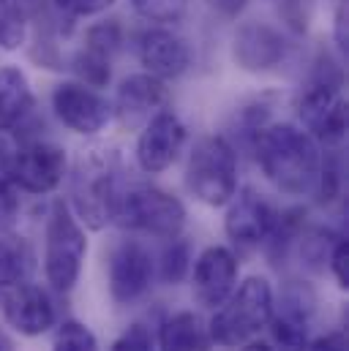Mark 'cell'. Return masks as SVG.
I'll return each instance as SVG.
<instances>
[{
    "instance_id": "obj_1",
    "label": "cell",
    "mask_w": 349,
    "mask_h": 351,
    "mask_svg": "<svg viewBox=\"0 0 349 351\" xmlns=\"http://www.w3.org/2000/svg\"><path fill=\"white\" fill-rule=\"evenodd\" d=\"M254 142H257V161L262 175L281 193L303 196L314 191L322 156L317 142L303 128L292 123H273L262 128Z\"/></svg>"
},
{
    "instance_id": "obj_2",
    "label": "cell",
    "mask_w": 349,
    "mask_h": 351,
    "mask_svg": "<svg viewBox=\"0 0 349 351\" xmlns=\"http://www.w3.org/2000/svg\"><path fill=\"white\" fill-rule=\"evenodd\" d=\"M117 175L120 156L112 147H90L82 150L74 177H71V213L90 229H104L115 221L117 213Z\"/></svg>"
},
{
    "instance_id": "obj_3",
    "label": "cell",
    "mask_w": 349,
    "mask_h": 351,
    "mask_svg": "<svg viewBox=\"0 0 349 351\" xmlns=\"http://www.w3.org/2000/svg\"><path fill=\"white\" fill-rule=\"evenodd\" d=\"M273 308L275 305H273L270 280L262 275H251L240 286H235L232 294L218 305V311L207 324V335L218 346L249 343L267 327Z\"/></svg>"
},
{
    "instance_id": "obj_4",
    "label": "cell",
    "mask_w": 349,
    "mask_h": 351,
    "mask_svg": "<svg viewBox=\"0 0 349 351\" xmlns=\"http://www.w3.org/2000/svg\"><path fill=\"white\" fill-rule=\"evenodd\" d=\"M188 191L207 207H224L238 191V156L224 136H202L185 167Z\"/></svg>"
},
{
    "instance_id": "obj_5",
    "label": "cell",
    "mask_w": 349,
    "mask_h": 351,
    "mask_svg": "<svg viewBox=\"0 0 349 351\" xmlns=\"http://www.w3.org/2000/svg\"><path fill=\"white\" fill-rule=\"evenodd\" d=\"M87 254L85 229L80 226L71 207L58 199L47 218V243H44V275L55 291H71L80 280Z\"/></svg>"
},
{
    "instance_id": "obj_6",
    "label": "cell",
    "mask_w": 349,
    "mask_h": 351,
    "mask_svg": "<svg viewBox=\"0 0 349 351\" xmlns=\"http://www.w3.org/2000/svg\"><path fill=\"white\" fill-rule=\"evenodd\" d=\"M115 221L126 229L172 240L185 226V207L177 196L156 185H134L120 193Z\"/></svg>"
},
{
    "instance_id": "obj_7",
    "label": "cell",
    "mask_w": 349,
    "mask_h": 351,
    "mask_svg": "<svg viewBox=\"0 0 349 351\" xmlns=\"http://www.w3.org/2000/svg\"><path fill=\"white\" fill-rule=\"evenodd\" d=\"M303 131L314 142L336 145L347 134V104L341 95V77H330L325 71L314 74L295 101Z\"/></svg>"
},
{
    "instance_id": "obj_8",
    "label": "cell",
    "mask_w": 349,
    "mask_h": 351,
    "mask_svg": "<svg viewBox=\"0 0 349 351\" xmlns=\"http://www.w3.org/2000/svg\"><path fill=\"white\" fill-rule=\"evenodd\" d=\"M66 175V150L52 142H27L14 147L5 177L16 191L27 193H52Z\"/></svg>"
},
{
    "instance_id": "obj_9",
    "label": "cell",
    "mask_w": 349,
    "mask_h": 351,
    "mask_svg": "<svg viewBox=\"0 0 349 351\" xmlns=\"http://www.w3.org/2000/svg\"><path fill=\"white\" fill-rule=\"evenodd\" d=\"M188 139L185 123L180 120V114L172 112L170 106L161 109L156 117H150L137 139V164L142 172L148 175H159L167 172L177 161V156L183 153Z\"/></svg>"
},
{
    "instance_id": "obj_10",
    "label": "cell",
    "mask_w": 349,
    "mask_h": 351,
    "mask_svg": "<svg viewBox=\"0 0 349 351\" xmlns=\"http://www.w3.org/2000/svg\"><path fill=\"white\" fill-rule=\"evenodd\" d=\"M52 109L69 131L82 136L104 131L106 123L112 120L109 101L85 82H60L52 90Z\"/></svg>"
},
{
    "instance_id": "obj_11",
    "label": "cell",
    "mask_w": 349,
    "mask_h": 351,
    "mask_svg": "<svg viewBox=\"0 0 349 351\" xmlns=\"http://www.w3.org/2000/svg\"><path fill=\"white\" fill-rule=\"evenodd\" d=\"M238 286V259L224 245L205 248L191 272V291L202 308H218Z\"/></svg>"
},
{
    "instance_id": "obj_12",
    "label": "cell",
    "mask_w": 349,
    "mask_h": 351,
    "mask_svg": "<svg viewBox=\"0 0 349 351\" xmlns=\"http://www.w3.org/2000/svg\"><path fill=\"white\" fill-rule=\"evenodd\" d=\"M232 58L243 71L264 74L284 63L286 41L281 30L267 22H243L232 41Z\"/></svg>"
},
{
    "instance_id": "obj_13",
    "label": "cell",
    "mask_w": 349,
    "mask_h": 351,
    "mask_svg": "<svg viewBox=\"0 0 349 351\" xmlns=\"http://www.w3.org/2000/svg\"><path fill=\"white\" fill-rule=\"evenodd\" d=\"M3 319L14 332L36 338L55 324V305L41 286L16 283L3 294Z\"/></svg>"
},
{
    "instance_id": "obj_14",
    "label": "cell",
    "mask_w": 349,
    "mask_h": 351,
    "mask_svg": "<svg viewBox=\"0 0 349 351\" xmlns=\"http://www.w3.org/2000/svg\"><path fill=\"white\" fill-rule=\"evenodd\" d=\"M275 215L278 213L254 188H243V191H235V196L227 202L224 232L238 245H260L267 240L275 223Z\"/></svg>"
},
{
    "instance_id": "obj_15",
    "label": "cell",
    "mask_w": 349,
    "mask_h": 351,
    "mask_svg": "<svg viewBox=\"0 0 349 351\" xmlns=\"http://www.w3.org/2000/svg\"><path fill=\"white\" fill-rule=\"evenodd\" d=\"M170 90L161 80L150 74H134L120 82L115 95V114L123 128H142L150 117H156L161 109H167Z\"/></svg>"
},
{
    "instance_id": "obj_16",
    "label": "cell",
    "mask_w": 349,
    "mask_h": 351,
    "mask_svg": "<svg viewBox=\"0 0 349 351\" xmlns=\"http://www.w3.org/2000/svg\"><path fill=\"white\" fill-rule=\"evenodd\" d=\"M153 280V259L145 245L126 240L112 251L109 259V294L115 302L139 300Z\"/></svg>"
},
{
    "instance_id": "obj_17",
    "label": "cell",
    "mask_w": 349,
    "mask_h": 351,
    "mask_svg": "<svg viewBox=\"0 0 349 351\" xmlns=\"http://www.w3.org/2000/svg\"><path fill=\"white\" fill-rule=\"evenodd\" d=\"M191 44L170 27H150L139 38V60L145 74L156 80H177L191 69Z\"/></svg>"
},
{
    "instance_id": "obj_18",
    "label": "cell",
    "mask_w": 349,
    "mask_h": 351,
    "mask_svg": "<svg viewBox=\"0 0 349 351\" xmlns=\"http://www.w3.org/2000/svg\"><path fill=\"white\" fill-rule=\"evenodd\" d=\"M273 332L275 351H306L308 335V305L303 302V294H284L278 311L273 308V316L267 322Z\"/></svg>"
},
{
    "instance_id": "obj_19",
    "label": "cell",
    "mask_w": 349,
    "mask_h": 351,
    "mask_svg": "<svg viewBox=\"0 0 349 351\" xmlns=\"http://www.w3.org/2000/svg\"><path fill=\"white\" fill-rule=\"evenodd\" d=\"M210 335L194 311L172 313L159 330V351H207Z\"/></svg>"
},
{
    "instance_id": "obj_20",
    "label": "cell",
    "mask_w": 349,
    "mask_h": 351,
    "mask_svg": "<svg viewBox=\"0 0 349 351\" xmlns=\"http://www.w3.org/2000/svg\"><path fill=\"white\" fill-rule=\"evenodd\" d=\"M33 106L27 77L16 66L0 69V134L14 128Z\"/></svg>"
},
{
    "instance_id": "obj_21",
    "label": "cell",
    "mask_w": 349,
    "mask_h": 351,
    "mask_svg": "<svg viewBox=\"0 0 349 351\" xmlns=\"http://www.w3.org/2000/svg\"><path fill=\"white\" fill-rule=\"evenodd\" d=\"M30 269V251L22 240L0 234V297L25 280Z\"/></svg>"
},
{
    "instance_id": "obj_22",
    "label": "cell",
    "mask_w": 349,
    "mask_h": 351,
    "mask_svg": "<svg viewBox=\"0 0 349 351\" xmlns=\"http://www.w3.org/2000/svg\"><path fill=\"white\" fill-rule=\"evenodd\" d=\"M27 36V19L19 0H0V49H19Z\"/></svg>"
},
{
    "instance_id": "obj_23",
    "label": "cell",
    "mask_w": 349,
    "mask_h": 351,
    "mask_svg": "<svg viewBox=\"0 0 349 351\" xmlns=\"http://www.w3.org/2000/svg\"><path fill=\"white\" fill-rule=\"evenodd\" d=\"M109 60H112L109 55L82 44V49L74 58V71L82 77V82L90 85V88H104L109 82Z\"/></svg>"
},
{
    "instance_id": "obj_24",
    "label": "cell",
    "mask_w": 349,
    "mask_h": 351,
    "mask_svg": "<svg viewBox=\"0 0 349 351\" xmlns=\"http://www.w3.org/2000/svg\"><path fill=\"white\" fill-rule=\"evenodd\" d=\"M52 351H98V341L90 332V327H85L82 322L69 319L58 327Z\"/></svg>"
},
{
    "instance_id": "obj_25",
    "label": "cell",
    "mask_w": 349,
    "mask_h": 351,
    "mask_svg": "<svg viewBox=\"0 0 349 351\" xmlns=\"http://www.w3.org/2000/svg\"><path fill=\"white\" fill-rule=\"evenodd\" d=\"M191 269V254H188V243L172 237V243L164 248L161 256V278L164 283H180Z\"/></svg>"
},
{
    "instance_id": "obj_26",
    "label": "cell",
    "mask_w": 349,
    "mask_h": 351,
    "mask_svg": "<svg viewBox=\"0 0 349 351\" xmlns=\"http://www.w3.org/2000/svg\"><path fill=\"white\" fill-rule=\"evenodd\" d=\"M137 14L150 22H177L185 11V0H131Z\"/></svg>"
},
{
    "instance_id": "obj_27",
    "label": "cell",
    "mask_w": 349,
    "mask_h": 351,
    "mask_svg": "<svg viewBox=\"0 0 349 351\" xmlns=\"http://www.w3.org/2000/svg\"><path fill=\"white\" fill-rule=\"evenodd\" d=\"M19 221V193L8 177H0V234H8Z\"/></svg>"
},
{
    "instance_id": "obj_28",
    "label": "cell",
    "mask_w": 349,
    "mask_h": 351,
    "mask_svg": "<svg viewBox=\"0 0 349 351\" xmlns=\"http://www.w3.org/2000/svg\"><path fill=\"white\" fill-rule=\"evenodd\" d=\"M120 44V25L117 22H101V25H93L85 33V47H93L104 55L112 58V52L117 49Z\"/></svg>"
},
{
    "instance_id": "obj_29",
    "label": "cell",
    "mask_w": 349,
    "mask_h": 351,
    "mask_svg": "<svg viewBox=\"0 0 349 351\" xmlns=\"http://www.w3.org/2000/svg\"><path fill=\"white\" fill-rule=\"evenodd\" d=\"M112 351H156V343H153V335L148 332V327L131 324V327L112 343Z\"/></svg>"
},
{
    "instance_id": "obj_30",
    "label": "cell",
    "mask_w": 349,
    "mask_h": 351,
    "mask_svg": "<svg viewBox=\"0 0 349 351\" xmlns=\"http://www.w3.org/2000/svg\"><path fill=\"white\" fill-rule=\"evenodd\" d=\"M63 14L77 16V19H87V16H98L106 8L115 5V0H52Z\"/></svg>"
},
{
    "instance_id": "obj_31",
    "label": "cell",
    "mask_w": 349,
    "mask_h": 351,
    "mask_svg": "<svg viewBox=\"0 0 349 351\" xmlns=\"http://www.w3.org/2000/svg\"><path fill=\"white\" fill-rule=\"evenodd\" d=\"M311 11H314V3L311 0H281V14H284L286 25L295 33H306L308 19H311Z\"/></svg>"
},
{
    "instance_id": "obj_32",
    "label": "cell",
    "mask_w": 349,
    "mask_h": 351,
    "mask_svg": "<svg viewBox=\"0 0 349 351\" xmlns=\"http://www.w3.org/2000/svg\"><path fill=\"white\" fill-rule=\"evenodd\" d=\"M330 269H333V278L339 283V289H347L349 286V243L344 237H339L333 243V251H330Z\"/></svg>"
},
{
    "instance_id": "obj_33",
    "label": "cell",
    "mask_w": 349,
    "mask_h": 351,
    "mask_svg": "<svg viewBox=\"0 0 349 351\" xmlns=\"http://www.w3.org/2000/svg\"><path fill=\"white\" fill-rule=\"evenodd\" d=\"M308 351H347V335L344 332H328L322 338H317Z\"/></svg>"
},
{
    "instance_id": "obj_34",
    "label": "cell",
    "mask_w": 349,
    "mask_h": 351,
    "mask_svg": "<svg viewBox=\"0 0 349 351\" xmlns=\"http://www.w3.org/2000/svg\"><path fill=\"white\" fill-rule=\"evenodd\" d=\"M336 47L341 52L347 49V8H344V3L336 11Z\"/></svg>"
},
{
    "instance_id": "obj_35",
    "label": "cell",
    "mask_w": 349,
    "mask_h": 351,
    "mask_svg": "<svg viewBox=\"0 0 349 351\" xmlns=\"http://www.w3.org/2000/svg\"><path fill=\"white\" fill-rule=\"evenodd\" d=\"M213 5L221 11V14H227V16H235L243 5H246V0H213Z\"/></svg>"
},
{
    "instance_id": "obj_36",
    "label": "cell",
    "mask_w": 349,
    "mask_h": 351,
    "mask_svg": "<svg viewBox=\"0 0 349 351\" xmlns=\"http://www.w3.org/2000/svg\"><path fill=\"white\" fill-rule=\"evenodd\" d=\"M240 351H275V349L270 343H264V341H249Z\"/></svg>"
},
{
    "instance_id": "obj_37",
    "label": "cell",
    "mask_w": 349,
    "mask_h": 351,
    "mask_svg": "<svg viewBox=\"0 0 349 351\" xmlns=\"http://www.w3.org/2000/svg\"><path fill=\"white\" fill-rule=\"evenodd\" d=\"M0 351H14V346H11V341H8V338H5L3 332H0Z\"/></svg>"
}]
</instances>
